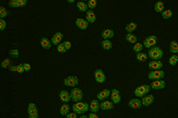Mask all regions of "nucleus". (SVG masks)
<instances>
[{"instance_id":"nucleus-1","label":"nucleus","mask_w":178,"mask_h":118,"mask_svg":"<svg viewBox=\"0 0 178 118\" xmlns=\"http://www.w3.org/2000/svg\"><path fill=\"white\" fill-rule=\"evenodd\" d=\"M149 57H150L152 60H160L163 56V51L162 49L158 46H154L149 50Z\"/></svg>"},{"instance_id":"nucleus-2","label":"nucleus","mask_w":178,"mask_h":118,"mask_svg":"<svg viewBox=\"0 0 178 118\" xmlns=\"http://www.w3.org/2000/svg\"><path fill=\"white\" fill-rule=\"evenodd\" d=\"M72 110H73V112H75L76 114H82L89 110V104H87V102L78 101L73 104Z\"/></svg>"},{"instance_id":"nucleus-3","label":"nucleus","mask_w":178,"mask_h":118,"mask_svg":"<svg viewBox=\"0 0 178 118\" xmlns=\"http://www.w3.org/2000/svg\"><path fill=\"white\" fill-rule=\"evenodd\" d=\"M149 91H150V86H149V85H142V86L135 89L134 94L139 99V97H144L145 95L149 94Z\"/></svg>"},{"instance_id":"nucleus-4","label":"nucleus","mask_w":178,"mask_h":118,"mask_svg":"<svg viewBox=\"0 0 178 118\" xmlns=\"http://www.w3.org/2000/svg\"><path fill=\"white\" fill-rule=\"evenodd\" d=\"M71 97L74 102L81 101V99H83V92L80 89H78V88H73L71 92Z\"/></svg>"},{"instance_id":"nucleus-5","label":"nucleus","mask_w":178,"mask_h":118,"mask_svg":"<svg viewBox=\"0 0 178 118\" xmlns=\"http://www.w3.org/2000/svg\"><path fill=\"white\" fill-rule=\"evenodd\" d=\"M157 42V37L155 36H149L147 37H145L144 39V42H142V44H144V47H147V48H151V47H154L155 44H156Z\"/></svg>"},{"instance_id":"nucleus-6","label":"nucleus","mask_w":178,"mask_h":118,"mask_svg":"<svg viewBox=\"0 0 178 118\" xmlns=\"http://www.w3.org/2000/svg\"><path fill=\"white\" fill-rule=\"evenodd\" d=\"M165 73L161 70H152L149 73V79L150 80H161L164 78Z\"/></svg>"},{"instance_id":"nucleus-7","label":"nucleus","mask_w":178,"mask_h":118,"mask_svg":"<svg viewBox=\"0 0 178 118\" xmlns=\"http://www.w3.org/2000/svg\"><path fill=\"white\" fill-rule=\"evenodd\" d=\"M28 115L29 118H38L39 113H38V108L34 102H30L28 105Z\"/></svg>"},{"instance_id":"nucleus-8","label":"nucleus","mask_w":178,"mask_h":118,"mask_svg":"<svg viewBox=\"0 0 178 118\" xmlns=\"http://www.w3.org/2000/svg\"><path fill=\"white\" fill-rule=\"evenodd\" d=\"M78 78L76 76H68L64 81V84L67 87H76L78 85Z\"/></svg>"},{"instance_id":"nucleus-9","label":"nucleus","mask_w":178,"mask_h":118,"mask_svg":"<svg viewBox=\"0 0 178 118\" xmlns=\"http://www.w3.org/2000/svg\"><path fill=\"white\" fill-rule=\"evenodd\" d=\"M94 78H95V81L97 83H100V84H102V83L106 81V75L104 74V72L101 69H97L94 72Z\"/></svg>"},{"instance_id":"nucleus-10","label":"nucleus","mask_w":178,"mask_h":118,"mask_svg":"<svg viewBox=\"0 0 178 118\" xmlns=\"http://www.w3.org/2000/svg\"><path fill=\"white\" fill-rule=\"evenodd\" d=\"M165 88V82L163 80H154L150 84V89L154 90H162Z\"/></svg>"},{"instance_id":"nucleus-11","label":"nucleus","mask_w":178,"mask_h":118,"mask_svg":"<svg viewBox=\"0 0 178 118\" xmlns=\"http://www.w3.org/2000/svg\"><path fill=\"white\" fill-rule=\"evenodd\" d=\"M111 99L113 104H119L121 101V95H120L119 90L117 89H113L111 91Z\"/></svg>"},{"instance_id":"nucleus-12","label":"nucleus","mask_w":178,"mask_h":118,"mask_svg":"<svg viewBox=\"0 0 178 118\" xmlns=\"http://www.w3.org/2000/svg\"><path fill=\"white\" fill-rule=\"evenodd\" d=\"M162 66L163 64L160 60H152L149 63V68L150 70H161Z\"/></svg>"},{"instance_id":"nucleus-13","label":"nucleus","mask_w":178,"mask_h":118,"mask_svg":"<svg viewBox=\"0 0 178 118\" xmlns=\"http://www.w3.org/2000/svg\"><path fill=\"white\" fill-rule=\"evenodd\" d=\"M27 4V0H10L9 6L12 8H19V7H23Z\"/></svg>"},{"instance_id":"nucleus-14","label":"nucleus","mask_w":178,"mask_h":118,"mask_svg":"<svg viewBox=\"0 0 178 118\" xmlns=\"http://www.w3.org/2000/svg\"><path fill=\"white\" fill-rule=\"evenodd\" d=\"M75 24H76L77 28H79L80 30H86L88 28V22L86 21V19L82 18H77L75 20Z\"/></svg>"},{"instance_id":"nucleus-15","label":"nucleus","mask_w":178,"mask_h":118,"mask_svg":"<svg viewBox=\"0 0 178 118\" xmlns=\"http://www.w3.org/2000/svg\"><path fill=\"white\" fill-rule=\"evenodd\" d=\"M154 101V97L152 95H147L144 97H142V104L144 106H149Z\"/></svg>"},{"instance_id":"nucleus-16","label":"nucleus","mask_w":178,"mask_h":118,"mask_svg":"<svg viewBox=\"0 0 178 118\" xmlns=\"http://www.w3.org/2000/svg\"><path fill=\"white\" fill-rule=\"evenodd\" d=\"M62 39H64V35H62L61 32H57V34H54L52 37V43L57 46L59 43H61Z\"/></svg>"},{"instance_id":"nucleus-17","label":"nucleus","mask_w":178,"mask_h":118,"mask_svg":"<svg viewBox=\"0 0 178 118\" xmlns=\"http://www.w3.org/2000/svg\"><path fill=\"white\" fill-rule=\"evenodd\" d=\"M129 106L130 107H132V108H134V109H139V108H141V106L142 105V100H140L139 99H132L131 100L129 101Z\"/></svg>"},{"instance_id":"nucleus-18","label":"nucleus","mask_w":178,"mask_h":118,"mask_svg":"<svg viewBox=\"0 0 178 118\" xmlns=\"http://www.w3.org/2000/svg\"><path fill=\"white\" fill-rule=\"evenodd\" d=\"M110 95H111V91L110 90H103V91L99 92L98 94H97V99L98 100H105L107 99V97H109Z\"/></svg>"},{"instance_id":"nucleus-19","label":"nucleus","mask_w":178,"mask_h":118,"mask_svg":"<svg viewBox=\"0 0 178 118\" xmlns=\"http://www.w3.org/2000/svg\"><path fill=\"white\" fill-rule=\"evenodd\" d=\"M89 108L91 110V112H96L99 111V108H100V104H99V100L98 99H92L91 102H90V105H89Z\"/></svg>"},{"instance_id":"nucleus-20","label":"nucleus","mask_w":178,"mask_h":118,"mask_svg":"<svg viewBox=\"0 0 178 118\" xmlns=\"http://www.w3.org/2000/svg\"><path fill=\"white\" fill-rule=\"evenodd\" d=\"M59 99L61 100L62 102H64V104H66V102H68L69 100L71 99V94H69L67 91H61L59 92Z\"/></svg>"},{"instance_id":"nucleus-21","label":"nucleus","mask_w":178,"mask_h":118,"mask_svg":"<svg viewBox=\"0 0 178 118\" xmlns=\"http://www.w3.org/2000/svg\"><path fill=\"white\" fill-rule=\"evenodd\" d=\"M114 107V104L112 101H109V100H102V102L100 104V108L103 110H110Z\"/></svg>"},{"instance_id":"nucleus-22","label":"nucleus","mask_w":178,"mask_h":118,"mask_svg":"<svg viewBox=\"0 0 178 118\" xmlns=\"http://www.w3.org/2000/svg\"><path fill=\"white\" fill-rule=\"evenodd\" d=\"M86 21L90 24H93L96 21V15L93 12V10H88L86 12Z\"/></svg>"},{"instance_id":"nucleus-23","label":"nucleus","mask_w":178,"mask_h":118,"mask_svg":"<svg viewBox=\"0 0 178 118\" xmlns=\"http://www.w3.org/2000/svg\"><path fill=\"white\" fill-rule=\"evenodd\" d=\"M101 36H102V37H103L104 39H112V37H114V31L111 30V29H106V30H104V31L102 32Z\"/></svg>"},{"instance_id":"nucleus-24","label":"nucleus","mask_w":178,"mask_h":118,"mask_svg":"<svg viewBox=\"0 0 178 118\" xmlns=\"http://www.w3.org/2000/svg\"><path fill=\"white\" fill-rule=\"evenodd\" d=\"M41 46L45 49H50L52 46V41L49 39H47V37H43L41 39Z\"/></svg>"},{"instance_id":"nucleus-25","label":"nucleus","mask_w":178,"mask_h":118,"mask_svg":"<svg viewBox=\"0 0 178 118\" xmlns=\"http://www.w3.org/2000/svg\"><path fill=\"white\" fill-rule=\"evenodd\" d=\"M169 50H170V52H171V53H173V54H177L178 53V43H177V41H170Z\"/></svg>"},{"instance_id":"nucleus-26","label":"nucleus","mask_w":178,"mask_h":118,"mask_svg":"<svg viewBox=\"0 0 178 118\" xmlns=\"http://www.w3.org/2000/svg\"><path fill=\"white\" fill-rule=\"evenodd\" d=\"M154 11L156 13H162L164 11V4L161 1H157L154 5Z\"/></svg>"},{"instance_id":"nucleus-27","label":"nucleus","mask_w":178,"mask_h":118,"mask_svg":"<svg viewBox=\"0 0 178 118\" xmlns=\"http://www.w3.org/2000/svg\"><path fill=\"white\" fill-rule=\"evenodd\" d=\"M76 6H77V8H78V10L80 12H87V11H88V6H87L86 2L79 1V2H77Z\"/></svg>"},{"instance_id":"nucleus-28","label":"nucleus","mask_w":178,"mask_h":118,"mask_svg":"<svg viewBox=\"0 0 178 118\" xmlns=\"http://www.w3.org/2000/svg\"><path fill=\"white\" fill-rule=\"evenodd\" d=\"M69 110H71L69 105L67 104H64L61 106V108H59V113H61V115H67L69 113Z\"/></svg>"},{"instance_id":"nucleus-29","label":"nucleus","mask_w":178,"mask_h":118,"mask_svg":"<svg viewBox=\"0 0 178 118\" xmlns=\"http://www.w3.org/2000/svg\"><path fill=\"white\" fill-rule=\"evenodd\" d=\"M101 46H102V47H103V49L110 50L113 47V43L110 39H104V41L101 42Z\"/></svg>"},{"instance_id":"nucleus-30","label":"nucleus","mask_w":178,"mask_h":118,"mask_svg":"<svg viewBox=\"0 0 178 118\" xmlns=\"http://www.w3.org/2000/svg\"><path fill=\"white\" fill-rule=\"evenodd\" d=\"M137 29V24L135 22H131V23L127 24L126 26V31L128 32V34H133V32Z\"/></svg>"},{"instance_id":"nucleus-31","label":"nucleus","mask_w":178,"mask_h":118,"mask_svg":"<svg viewBox=\"0 0 178 118\" xmlns=\"http://www.w3.org/2000/svg\"><path fill=\"white\" fill-rule=\"evenodd\" d=\"M147 57H149V55H147V53H144V52H139V53H137V56L136 58L138 61L140 62H144L147 60Z\"/></svg>"},{"instance_id":"nucleus-32","label":"nucleus","mask_w":178,"mask_h":118,"mask_svg":"<svg viewBox=\"0 0 178 118\" xmlns=\"http://www.w3.org/2000/svg\"><path fill=\"white\" fill-rule=\"evenodd\" d=\"M126 39L128 42H130V43H137L138 37L135 36L134 34H128L126 36Z\"/></svg>"},{"instance_id":"nucleus-33","label":"nucleus","mask_w":178,"mask_h":118,"mask_svg":"<svg viewBox=\"0 0 178 118\" xmlns=\"http://www.w3.org/2000/svg\"><path fill=\"white\" fill-rule=\"evenodd\" d=\"M142 48H144V44L141 43V42H137V43H135L134 47H133L134 51H136L137 53H139V52H142Z\"/></svg>"},{"instance_id":"nucleus-34","label":"nucleus","mask_w":178,"mask_h":118,"mask_svg":"<svg viewBox=\"0 0 178 118\" xmlns=\"http://www.w3.org/2000/svg\"><path fill=\"white\" fill-rule=\"evenodd\" d=\"M9 55L12 58H18L19 57V50L17 48H13L9 50Z\"/></svg>"},{"instance_id":"nucleus-35","label":"nucleus","mask_w":178,"mask_h":118,"mask_svg":"<svg viewBox=\"0 0 178 118\" xmlns=\"http://www.w3.org/2000/svg\"><path fill=\"white\" fill-rule=\"evenodd\" d=\"M177 63H178V56L175 54L171 55L169 58V64L171 65V66H175Z\"/></svg>"},{"instance_id":"nucleus-36","label":"nucleus","mask_w":178,"mask_h":118,"mask_svg":"<svg viewBox=\"0 0 178 118\" xmlns=\"http://www.w3.org/2000/svg\"><path fill=\"white\" fill-rule=\"evenodd\" d=\"M172 17V11L170 9H167V10H164L162 12V18L163 19H170Z\"/></svg>"},{"instance_id":"nucleus-37","label":"nucleus","mask_w":178,"mask_h":118,"mask_svg":"<svg viewBox=\"0 0 178 118\" xmlns=\"http://www.w3.org/2000/svg\"><path fill=\"white\" fill-rule=\"evenodd\" d=\"M8 15V11L3 6H0V19H4Z\"/></svg>"},{"instance_id":"nucleus-38","label":"nucleus","mask_w":178,"mask_h":118,"mask_svg":"<svg viewBox=\"0 0 178 118\" xmlns=\"http://www.w3.org/2000/svg\"><path fill=\"white\" fill-rule=\"evenodd\" d=\"M86 3H87V6H88V9L89 10H93L95 7H96V5H97L96 0H88Z\"/></svg>"},{"instance_id":"nucleus-39","label":"nucleus","mask_w":178,"mask_h":118,"mask_svg":"<svg viewBox=\"0 0 178 118\" xmlns=\"http://www.w3.org/2000/svg\"><path fill=\"white\" fill-rule=\"evenodd\" d=\"M10 66H11V60H10V58H6L2 61V63H1L2 68H9Z\"/></svg>"},{"instance_id":"nucleus-40","label":"nucleus","mask_w":178,"mask_h":118,"mask_svg":"<svg viewBox=\"0 0 178 118\" xmlns=\"http://www.w3.org/2000/svg\"><path fill=\"white\" fill-rule=\"evenodd\" d=\"M57 51H59V53H64V52L66 51V47H64V43H59V46H57Z\"/></svg>"},{"instance_id":"nucleus-41","label":"nucleus","mask_w":178,"mask_h":118,"mask_svg":"<svg viewBox=\"0 0 178 118\" xmlns=\"http://www.w3.org/2000/svg\"><path fill=\"white\" fill-rule=\"evenodd\" d=\"M7 27V23L5 22L4 19H0V32L1 31H4Z\"/></svg>"},{"instance_id":"nucleus-42","label":"nucleus","mask_w":178,"mask_h":118,"mask_svg":"<svg viewBox=\"0 0 178 118\" xmlns=\"http://www.w3.org/2000/svg\"><path fill=\"white\" fill-rule=\"evenodd\" d=\"M16 72L20 73V74H22V73H24V72H25L24 67H23V64L17 65V67H16Z\"/></svg>"},{"instance_id":"nucleus-43","label":"nucleus","mask_w":178,"mask_h":118,"mask_svg":"<svg viewBox=\"0 0 178 118\" xmlns=\"http://www.w3.org/2000/svg\"><path fill=\"white\" fill-rule=\"evenodd\" d=\"M62 43H64V47H66V50H69V49L71 48V41H64V42H62Z\"/></svg>"},{"instance_id":"nucleus-44","label":"nucleus","mask_w":178,"mask_h":118,"mask_svg":"<svg viewBox=\"0 0 178 118\" xmlns=\"http://www.w3.org/2000/svg\"><path fill=\"white\" fill-rule=\"evenodd\" d=\"M23 67H24L25 72H29L30 70H31V65L29 63H23Z\"/></svg>"},{"instance_id":"nucleus-45","label":"nucleus","mask_w":178,"mask_h":118,"mask_svg":"<svg viewBox=\"0 0 178 118\" xmlns=\"http://www.w3.org/2000/svg\"><path fill=\"white\" fill-rule=\"evenodd\" d=\"M66 118H77V115L75 112H69V113L66 115Z\"/></svg>"},{"instance_id":"nucleus-46","label":"nucleus","mask_w":178,"mask_h":118,"mask_svg":"<svg viewBox=\"0 0 178 118\" xmlns=\"http://www.w3.org/2000/svg\"><path fill=\"white\" fill-rule=\"evenodd\" d=\"M88 118H99V117H98V115H97L96 113H94V112H91V113L89 114Z\"/></svg>"},{"instance_id":"nucleus-47","label":"nucleus","mask_w":178,"mask_h":118,"mask_svg":"<svg viewBox=\"0 0 178 118\" xmlns=\"http://www.w3.org/2000/svg\"><path fill=\"white\" fill-rule=\"evenodd\" d=\"M16 67L17 66H15V65H11V66L9 67V70L11 72H16Z\"/></svg>"},{"instance_id":"nucleus-48","label":"nucleus","mask_w":178,"mask_h":118,"mask_svg":"<svg viewBox=\"0 0 178 118\" xmlns=\"http://www.w3.org/2000/svg\"><path fill=\"white\" fill-rule=\"evenodd\" d=\"M79 118H88V116H86V115H82V116H80Z\"/></svg>"}]
</instances>
